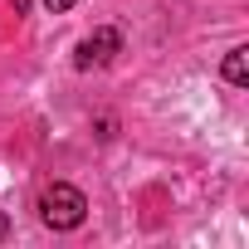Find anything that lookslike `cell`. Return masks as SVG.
Instances as JSON below:
<instances>
[{"instance_id": "6", "label": "cell", "mask_w": 249, "mask_h": 249, "mask_svg": "<svg viewBox=\"0 0 249 249\" xmlns=\"http://www.w3.org/2000/svg\"><path fill=\"white\" fill-rule=\"evenodd\" d=\"M10 5H15V15H25V10H30V0H10Z\"/></svg>"}, {"instance_id": "2", "label": "cell", "mask_w": 249, "mask_h": 249, "mask_svg": "<svg viewBox=\"0 0 249 249\" xmlns=\"http://www.w3.org/2000/svg\"><path fill=\"white\" fill-rule=\"evenodd\" d=\"M117 54H122V35H117L112 25H103V30H93L88 39H78L73 69H78V73H93V69H107Z\"/></svg>"}, {"instance_id": "1", "label": "cell", "mask_w": 249, "mask_h": 249, "mask_svg": "<svg viewBox=\"0 0 249 249\" xmlns=\"http://www.w3.org/2000/svg\"><path fill=\"white\" fill-rule=\"evenodd\" d=\"M83 215H88V200H83L78 186H69V181L44 186V196H39V220H44L49 230H78Z\"/></svg>"}, {"instance_id": "5", "label": "cell", "mask_w": 249, "mask_h": 249, "mask_svg": "<svg viewBox=\"0 0 249 249\" xmlns=\"http://www.w3.org/2000/svg\"><path fill=\"white\" fill-rule=\"evenodd\" d=\"M5 234H10V215H5V210H0V239H5Z\"/></svg>"}, {"instance_id": "4", "label": "cell", "mask_w": 249, "mask_h": 249, "mask_svg": "<svg viewBox=\"0 0 249 249\" xmlns=\"http://www.w3.org/2000/svg\"><path fill=\"white\" fill-rule=\"evenodd\" d=\"M73 5H78V0H44V10H49V15H64V10H73Z\"/></svg>"}, {"instance_id": "3", "label": "cell", "mask_w": 249, "mask_h": 249, "mask_svg": "<svg viewBox=\"0 0 249 249\" xmlns=\"http://www.w3.org/2000/svg\"><path fill=\"white\" fill-rule=\"evenodd\" d=\"M225 78H230L234 88L249 83V49H230V54H225Z\"/></svg>"}]
</instances>
